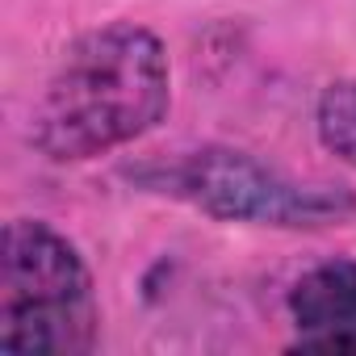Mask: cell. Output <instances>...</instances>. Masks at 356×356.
Wrapping results in <instances>:
<instances>
[{"mask_svg":"<svg viewBox=\"0 0 356 356\" xmlns=\"http://www.w3.org/2000/svg\"><path fill=\"white\" fill-rule=\"evenodd\" d=\"M168 101L163 42L134 22H109L63 51L34 109V143L59 163L92 159L147 134Z\"/></svg>","mask_w":356,"mask_h":356,"instance_id":"6da1fadb","label":"cell"},{"mask_svg":"<svg viewBox=\"0 0 356 356\" xmlns=\"http://www.w3.org/2000/svg\"><path fill=\"white\" fill-rule=\"evenodd\" d=\"M97 335L92 277L80 252L47 222L17 218L0 243V348L88 352Z\"/></svg>","mask_w":356,"mask_h":356,"instance_id":"7a4b0ae2","label":"cell"},{"mask_svg":"<svg viewBox=\"0 0 356 356\" xmlns=\"http://www.w3.org/2000/svg\"><path fill=\"white\" fill-rule=\"evenodd\" d=\"M159 185L202 206L214 218L268 222V227H327L356 214L343 185H298L243 151H193L163 168Z\"/></svg>","mask_w":356,"mask_h":356,"instance_id":"3957f363","label":"cell"},{"mask_svg":"<svg viewBox=\"0 0 356 356\" xmlns=\"http://www.w3.org/2000/svg\"><path fill=\"white\" fill-rule=\"evenodd\" d=\"M289 314L302 352L356 356V260H331L310 268L293 293Z\"/></svg>","mask_w":356,"mask_h":356,"instance_id":"277c9868","label":"cell"},{"mask_svg":"<svg viewBox=\"0 0 356 356\" xmlns=\"http://www.w3.org/2000/svg\"><path fill=\"white\" fill-rule=\"evenodd\" d=\"M318 138L343 163H356V80H339L318 97Z\"/></svg>","mask_w":356,"mask_h":356,"instance_id":"5b68a950","label":"cell"}]
</instances>
